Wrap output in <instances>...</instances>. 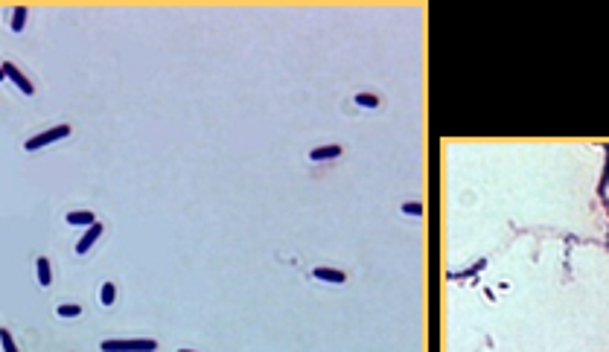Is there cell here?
Here are the masks:
<instances>
[{"label": "cell", "instance_id": "obj_1", "mask_svg": "<svg viewBox=\"0 0 609 352\" xmlns=\"http://www.w3.org/2000/svg\"><path fill=\"white\" fill-rule=\"evenodd\" d=\"M102 352H155L158 349V343L149 338H117V340H102Z\"/></svg>", "mask_w": 609, "mask_h": 352}, {"label": "cell", "instance_id": "obj_2", "mask_svg": "<svg viewBox=\"0 0 609 352\" xmlns=\"http://www.w3.org/2000/svg\"><path fill=\"white\" fill-rule=\"evenodd\" d=\"M70 134V125H56V128H47V131H41V134H35V137H29V140L24 143V149L26 152H35V149H41V146H50V143H56V140H64Z\"/></svg>", "mask_w": 609, "mask_h": 352}, {"label": "cell", "instance_id": "obj_3", "mask_svg": "<svg viewBox=\"0 0 609 352\" xmlns=\"http://www.w3.org/2000/svg\"><path fill=\"white\" fill-rule=\"evenodd\" d=\"M3 73H6V79H12V82L18 84V87H21V91H24L26 96L32 94V82H29V79H26L24 73H21L18 67H15L12 61H6V64H3Z\"/></svg>", "mask_w": 609, "mask_h": 352}, {"label": "cell", "instance_id": "obj_4", "mask_svg": "<svg viewBox=\"0 0 609 352\" xmlns=\"http://www.w3.org/2000/svg\"><path fill=\"white\" fill-rule=\"evenodd\" d=\"M99 233H102V224H99V222H94L91 227H88V230H85V236H82V239L76 242V253H88V250L94 247V242L99 239Z\"/></svg>", "mask_w": 609, "mask_h": 352}, {"label": "cell", "instance_id": "obj_5", "mask_svg": "<svg viewBox=\"0 0 609 352\" xmlns=\"http://www.w3.org/2000/svg\"><path fill=\"white\" fill-rule=\"evenodd\" d=\"M312 277L321 280V282H332V285H341V282L347 280L344 271H335V268H315V271H312Z\"/></svg>", "mask_w": 609, "mask_h": 352}, {"label": "cell", "instance_id": "obj_6", "mask_svg": "<svg viewBox=\"0 0 609 352\" xmlns=\"http://www.w3.org/2000/svg\"><path fill=\"white\" fill-rule=\"evenodd\" d=\"M341 154V146H324V149H312L309 152V160L318 163V160H332V157H338Z\"/></svg>", "mask_w": 609, "mask_h": 352}, {"label": "cell", "instance_id": "obj_7", "mask_svg": "<svg viewBox=\"0 0 609 352\" xmlns=\"http://www.w3.org/2000/svg\"><path fill=\"white\" fill-rule=\"evenodd\" d=\"M96 218H94V212H88V210H79V212H70L67 215V224L70 227H91Z\"/></svg>", "mask_w": 609, "mask_h": 352}, {"label": "cell", "instance_id": "obj_8", "mask_svg": "<svg viewBox=\"0 0 609 352\" xmlns=\"http://www.w3.org/2000/svg\"><path fill=\"white\" fill-rule=\"evenodd\" d=\"M38 282H41V285H50V282H53V274H50V259H47V256H38Z\"/></svg>", "mask_w": 609, "mask_h": 352}, {"label": "cell", "instance_id": "obj_9", "mask_svg": "<svg viewBox=\"0 0 609 352\" xmlns=\"http://www.w3.org/2000/svg\"><path fill=\"white\" fill-rule=\"evenodd\" d=\"M26 24V6H18L12 12V32H21Z\"/></svg>", "mask_w": 609, "mask_h": 352}, {"label": "cell", "instance_id": "obj_10", "mask_svg": "<svg viewBox=\"0 0 609 352\" xmlns=\"http://www.w3.org/2000/svg\"><path fill=\"white\" fill-rule=\"evenodd\" d=\"M356 105H362V108H379V99L370 94H356Z\"/></svg>", "mask_w": 609, "mask_h": 352}, {"label": "cell", "instance_id": "obj_11", "mask_svg": "<svg viewBox=\"0 0 609 352\" xmlns=\"http://www.w3.org/2000/svg\"><path fill=\"white\" fill-rule=\"evenodd\" d=\"M82 315V309L76 303H64V305H59V317H79Z\"/></svg>", "mask_w": 609, "mask_h": 352}, {"label": "cell", "instance_id": "obj_12", "mask_svg": "<svg viewBox=\"0 0 609 352\" xmlns=\"http://www.w3.org/2000/svg\"><path fill=\"white\" fill-rule=\"evenodd\" d=\"M114 297H117L114 282H105V285H102V305H111V303H114Z\"/></svg>", "mask_w": 609, "mask_h": 352}, {"label": "cell", "instance_id": "obj_13", "mask_svg": "<svg viewBox=\"0 0 609 352\" xmlns=\"http://www.w3.org/2000/svg\"><path fill=\"white\" fill-rule=\"evenodd\" d=\"M0 343H3V352H18V346H15L12 335H9L6 329H0Z\"/></svg>", "mask_w": 609, "mask_h": 352}, {"label": "cell", "instance_id": "obj_14", "mask_svg": "<svg viewBox=\"0 0 609 352\" xmlns=\"http://www.w3.org/2000/svg\"><path fill=\"white\" fill-rule=\"evenodd\" d=\"M405 215H423V204H402Z\"/></svg>", "mask_w": 609, "mask_h": 352}, {"label": "cell", "instance_id": "obj_15", "mask_svg": "<svg viewBox=\"0 0 609 352\" xmlns=\"http://www.w3.org/2000/svg\"><path fill=\"white\" fill-rule=\"evenodd\" d=\"M3 79H6V73H3V67H0V82H3Z\"/></svg>", "mask_w": 609, "mask_h": 352}, {"label": "cell", "instance_id": "obj_16", "mask_svg": "<svg viewBox=\"0 0 609 352\" xmlns=\"http://www.w3.org/2000/svg\"><path fill=\"white\" fill-rule=\"evenodd\" d=\"M178 352H196V349H178Z\"/></svg>", "mask_w": 609, "mask_h": 352}]
</instances>
